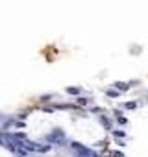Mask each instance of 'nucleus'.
<instances>
[{
  "instance_id": "obj_1",
  "label": "nucleus",
  "mask_w": 148,
  "mask_h": 157,
  "mask_svg": "<svg viewBox=\"0 0 148 157\" xmlns=\"http://www.w3.org/2000/svg\"><path fill=\"white\" fill-rule=\"evenodd\" d=\"M70 148H72L74 150V152H76V155H78V157H96V153L93 152V150H89V148H85V146H83L82 144V142H70Z\"/></svg>"
},
{
  "instance_id": "obj_11",
  "label": "nucleus",
  "mask_w": 148,
  "mask_h": 157,
  "mask_svg": "<svg viewBox=\"0 0 148 157\" xmlns=\"http://www.w3.org/2000/svg\"><path fill=\"white\" fill-rule=\"evenodd\" d=\"M113 155H115V157H124V155H122V153H121V152H115V153H113Z\"/></svg>"
},
{
  "instance_id": "obj_9",
  "label": "nucleus",
  "mask_w": 148,
  "mask_h": 157,
  "mask_svg": "<svg viewBox=\"0 0 148 157\" xmlns=\"http://www.w3.org/2000/svg\"><path fill=\"white\" fill-rule=\"evenodd\" d=\"M118 115H121V113H118V111H117V120H118V122H121V124H126V118H124V117H118Z\"/></svg>"
},
{
  "instance_id": "obj_4",
  "label": "nucleus",
  "mask_w": 148,
  "mask_h": 157,
  "mask_svg": "<svg viewBox=\"0 0 148 157\" xmlns=\"http://www.w3.org/2000/svg\"><path fill=\"white\" fill-rule=\"evenodd\" d=\"M115 89H117V91H128L130 85H128V83H122V81H117V83H115Z\"/></svg>"
},
{
  "instance_id": "obj_8",
  "label": "nucleus",
  "mask_w": 148,
  "mask_h": 157,
  "mask_svg": "<svg viewBox=\"0 0 148 157\" xmlns=\"http://www.w3.org/2000/svg\"><path fill=\"white\" fill-rule=\"evenodd\" d=\"M78 104H80V105H87L89 100H87V98H78Z\"/></svg>"
},
{
  "instance_id": "obj_6",
  "label": "nucleus",
  "mask_w": 148,
  "mask_h": 157,
  "mask_svg": "<svg viewBox=\"0 0 148 157\" xmlns=\"http://www.w3.org/2000/svg\"><path fill=\"white\" fill-rule=\"evenodd\" d=\"M67 92H69V94H78V92H80V89H78V87H69V89H67Z\"/></svg>"
},
{
  "instance_id": "obj_7",
  "label": "nucleus",
  "mask_w": 148,
  "mask_h": 157,
  "mask_svg": "<svg viewBox=\"0 0 148 157\" xmlns=\"http://www.w3.org/2000/svg\"><path fill=\"white\" fill-rule=\"evenodd\" d=\"M135 107H137L135 102H126V109H135Z\"/></svg>"
},
{
  "instance_id": "obj_3",
  "label": "nucleus",
  "mask_w": 148,
  "mask_h": 157,
  "mask_svg": "<svg viewBox=\"0 0 148 157\" xmlns=\"http://www.w3.org/2000/svg\"><path fill=\"white\" fill-rule=\"evenodd\" d=\"M46 141L50 142V144H61V142L65 141V133H63L61 129H54V131L46 137Z\"/></svg>"
},
{
  "instance_id": "obj_10",
  "label": "nucleus",
  "mask_w": 148,
  "mask_h": 157,
  "mask_svg": "<svg viewBox=\"0 0 148 157\" xmlns=\"http://www.w3.org/2000/svg\"><path fill=\"white\" fill-rule=\"evenodd\" d=\"M115 137H124V131H113Z\"/></svg>"
},
{
  "instance_id": "obj_2",
  "label": "nucleus",
  "mask_w": 148,
  "mask_h": 157,
  "mask_svg": "<svg viewBox=\"0 0 148 157\" xmlns=\"http://www.w3.org/2000/svg\"><path fill=\"white\" fill-rule=\"evenodd\" d=\"M24 150H26V152H41V153H45V152L50 150V144H37V142L26 141L24 142Z\"/></svg>"
},
{
  "instance_id": "obj_5",
  "label": "nucleus",
  "mask_w": 148,
  "mask_h": 157,
  "mask_svg": "<svg viewBox=\"0 0 148 157\" xmlns=\"http://www.w3.org/2000/svg\"><path fill=\"white\" fill-rule=\"evenodd\" d=\"M100 122H102V124H104L105 128H108V129H111V120H109V118H105V117H102V118H100Z\"/></svg>"
}]
</instances>
